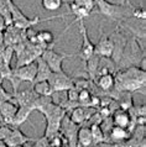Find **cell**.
<instances>
[{"instance_id": "cell-9", "label": "cell", "mask_w": 146, "mask_h": 147, "mask_svg": "<svg viewBox=\"0 0 146 147\" xmlns=\"http://www.w3.org/2000/svg\"><path fill=\"white\" fill-rule=\"evenodd\" d=\"M79 125H77L76 122H73L70 116L64 115L61 122V127H59V132L62 134V136L66 138L68 147H77V132H78Z\"/></svg>"}, {"instance_id": "cell-12", "label": "cell", "mask_w": 146, "mask_h": 147, "mask_svg": "<svg viewBox=\"0 0 146 147\" xmlns=\"http://www.w3.org/2000/svg\"><path fill=\"white\" fill-rule=\"evenodd\" d=\"M30 141H31V138L29 136H26L21 130L19 127H15V126H11V132L5 140L6 145L9 147H16L20 145H25V144H29Z\"/></svg>"}, {"instance_id": "cell-33", "label": "cell", "mask_w": 146, "mask_h": 147, "mask_svg": "<svg viewBox=\"0 0 146 147\" xmlns=\"http://www.w3.org/2000/svg\"><path fill=\"white\" fill-rule=\"evenodd\" d=\"M0 147H9L6 145V142L5 141H3V140H0Z\"/></svg>"}, {"instance_id": "cell-10", "label": "cell", "mask_w": 146, "mask_h": 147, "mask_svg": "<svg viewBox=\"0 0 146 147\" xmlns=\"http://www.w3.org/2000/svg\"><path fill=\"white\" fill-rule=\"evenodd\" d=\"M99 31H100V37L98 42L94 45V53H97L100 57H104V58H110L113 52V42L110 37H109V35L104 34L103 26H100Z\"/></svg>"}, {"instance_id": "cell-28", "label": "cell", "mask_w": 146, "mask_h": 147, "mask_svg": "<svg viewBox=\"0 0 146 147\" xmlns=\"http://www.w3.org/2000/svg\"><path fill=\"white\" fill-rule=\"evenodd\" d=\"M31 147H51L50 145V140L46 136H42L41 138H37V140L34 141V145Z\"/></svg>"}, {"instance_id": "cell-18", "label": "cell", "mask_w": 146, "mask_h": 147, "mask_svg": "<svg viewBox=\"0 0 146 147\" xmlns=\"http://www.w3.org/2000/svg\"><path fill=\"white\" fill-rule=\"evenodd\" d=\"M113 124H114V126H119V127H124L126 129L130 126L131 124V116L129 115V113L126 111V110H123V109H118L114 113V115H113Z\"/></svg>"}, {"instance_id": "cell-20", "label": "cell", "mask_w": 146, "mask_h": 147, "mask_svg": "<svg viewBox=\"0 0 146 147\" xmlns=\"http://www.w3.org/2000/svg\"><path fill=\"white\" fill-rule=\"evenodd\" d=\"M77 144L80 147H91L93 146V141H92V134H91V129L89 126H82L78 129L77 132Z\"/></svg>"}, {"instance_id": "cell-22", "label": "cell", "mask_w": 146, "mask_h": 147, "mask_svg": "<svg viewBox=\"0 0 146 147\" xmlns=\"http://www.w3.org/2000/svg\"><path fill=\"white\" fill-rule=\"evenodd\" d=\"M89 129H91V134H92L93 146H94V145H99L100 142L107 141L105 135H104L103 130H102V127H100L99 124H93V125L89 126Z\"/></svg>"}, {"instance_id": "cell-26", "label": "cell", "mask_w": 146, "mask_h": 147, "mask_svg": "<svg viewBox=\"0 0 146 147\" xmlns=\"http://www.w3.org/2000/svg\"><path fill=\"white\" fill-rule=\"evenodd\" d=\"M78 94H79V89L73 85L67 90V100L71 101H78Z\"/></svg>"}, {"instance_id": "cell-24", "label": "cell", "mask_w": 146, "mask_h": 147, "mask_svg": "<svg viewBox=\"0 0 146 147\" xmlns=\"http://www.w3.org/2000/svg\"><path fill=\"white\" fill-rule=\"evenodd\" d=\"M62 0H41V5L47 11H56L62 6Z\"/></svg>"}, {"instance_id": "cell-11", "label": "cell", "mask_w": 146, "mask_h": 147, "mask_svg": "<svg viewBox=\"0 0 146 147\" xmlns=\"http://www.w3.org/2000/svg\"><path fill=\"white\" fill-rule=\"evenodd\" d=\"M37 94L34 92V89H24V90H15L13 94V98L15 99L16 104L19 107H31L34 109V103L37 99Z\"/></svg>"}, {"instance_id": "cell-30", "label": "cell", "mask_w": 146, "mask_h": 147, "mask_svg": "<svg viewBox=\"0 0 146 147\" xmlns=\"http://www.w3.org/2000/svg\"><path fill=\"white\" fill-rule=\"evenodd\" d=\"M6 27H7V24H6V21H5V19H4L3 16L0 15V32H4Z\"/></svg>"}, {"instance_id": "cell-38", "label": "cell", "mask_w": 146, "mask_h": 147, "mask_svg": "<svg viewBox=\"0 0 146 147\" xmlns=\"http://www.w3.org/2000/svg\"><path fill=\"white\" fill-rule=\"evenodd\" d=\"M119 147H121V146H119Z\"/></svg>"}, {"instance_id": "cell-6", "label": "cell", "mask_w": 146, "mask_h": 147, "mask_svg": "<svg viewBox=\"0 0 146 147\" xmlns=\"http://www.w3.org/2000/svg\"><path fill=\"white\" fill-rule=\"evenodd\" d=\"M36 73H37V64H36V61L32 63L25 64V66L18 67L15 68L14 71H11V77H10V82L13 80H18L20 82H29V83L34 84V80L36 78Z\"/></svg>"}, {"instance_id": "cell-17", "label": "cell", "mask_w": 146, "mask_h": 147, "mask_svg": "<svg viewBox=\"0 0 146 147\" xmlns=\"http://www.w3.org/2000/svg\"><path fill=\"white\" fill-rule=\"evenodd\" d=\"M32 109L31 107H18V110H16L15 115L13 117V121H11V125L10 126H15V127H19L21 126L22 124L29 120V117L32 113Z\"/></svg>"}, {"instance_id": "cell-3", "label": "cell", "mask_w": 146, "mask_h": 147, "mask_svg": "<svg viewBox=\"0 0 146 147\" xmlns=\"http://www.w3.org/2000/svg\"><path fill=\"white\" fill-rule=\"evenodd\" d=\"M10 11H11V25L16 28H19V30H22V31L30 30V28H32L35 25H37L40 22L50 21V20L52 21V20H55V19H63L67 16V14H61V15H56V16H51V18L42 19L37 15V16H35L34 19H30L20 10V7L16 5L15 3L11 4Z\"/></svg>"}, {"instance_id": "cell-2", "label": "cell", "mask_w": 146, "mask_h": 147, "mask_svg": "<svg viewBox=\"0 0 146 147\" xmlns=\"http://www.w3.org/2000/svg\"><path fill=\"white\" fill-rule=\"evenodd\" d=\"M95 6L97 13L107 19H110L112 21L118 22V25L132 16L134 6H125V4H113L108 0H95Z\"/></svg>"}, {"instance_id": "cell-23", "label": "cell", "mask_w": 146, "mask_h": 147, "mask_svg": "<svg viewBox=\"0 0 146 147\" xmlns=\"http://www.w3.org/2000/svg\"><path fill=\"white\" fill-rule=\"evenodd\" d=\"M91 98H92V93L89 89H79V94H78L79 107H89Z\"/></svg>"}, {"instance_id": "cell-7", "label": "cell", "mask_w": 146, "mask_h": 147, "mask_svg": "<svg viewBox=\"0 0 146 147\" xmlns=\"http://www.w3.org/2000/svg\"><path fill=\"white\" fill-rule=\"evenodd\" d=\"M77 22H79V32H80V38H82L78 56L80 57V59H83V62H86L89 57H92L94 55V43L89 40L84 19H80Z\"/></svg>"}, {"instance_id": "cell-29", "label": "cell", "mask_w": 146, "mask_h": 147, "mask_svg": "<svg viewBox=\"0 0 146 147\" xmlns=\"http://www.w3.org/2000/svg\"><path fill=\"white\" fill-rule=\"evenodd\" d=\"M11 98H13V94L7 93L5 89H4L1 85H0V103H3V101H7V100H11Z\"/></svg>"}, {"instance_id": "cell-5", "label": "cell", "mask_w": 146, "mask_h": 147, "mask_svg": "<svg viewBox=\"0 0 146 147\" xmlns=\"http://www.w3.org/2000/svg\"><path fill=\"white\" fill-rule=\"evenodd\" d=\"M112 42H113V52L110 56V59L114 62L115 64L119 63V61L121 58V55H123V51L125 46H126L128 42V37L125 36V34L121 31V28L119 26L115 27V30L109 35Z\"/></svg>"}, {"instance_id": "cell-16", "label": "cell", "mask_w": 146, "mask_h": 147, "mask_svg": "<svg viewBox=\"0 0 146 147\" xmlns=\"http://www.w3.org/2000/svg\"><path fill=\"white\" fill-rule=\"evenodd\" d=\"M99 62H100V56H98L97 53H94L92 57H89L86 62H84V69L87 72L86 79L94 82L97 77V72H98V68H99Z\"/></svg>"}, {"instance_id": "cell-35", "label": "cell", "mask_w": 146, "mask_h": 147, "mask_svg": "<svg viewBox=\"0 0 146 147\" xmlns=\"http://www.w3.org/2000/svg\"><path fill=\"white\" fill-rule=\"evenodd\" d=\"M16 147H27V144H25V145H20V146H16Z\"/></svg>"}, {"instance_id": "cell-19", "label": "cell", "mask_w": 146, "mask_h": 147, "mask_svg": "<svg viewBox=\"0 0 146 147\" xmlns=\"http://www.w3.org/2000/svg\"><path fill=\"white\" fill-rule=\"evenodd\" d=\"M36 64H37V73H36V78L34 80V83H37V82H43V80H48L50 76L52 74V71L50 69V67L47 66V63L39 57L36 59Z\"/></svg>"}, {"instance_id": "cell-37", "label": "cell", "mask_w": 146, "mask_h": 147, "mask_svg": "<svg viewBox=\"0 0 146 147\" xmlns=\"http://www.w3.org/2000/svg\"><path fill=\"white\" fill-rule=\"evenodd\" d=\"M61 147H68V146H64V145H63V146H61Z\"/></svg>"}, {"instance_id": "cell-14", "label": "cell", "mask_w": 146, "mask_h": 147, "mask_svg": "<svg viewBox=\"0 0 146 147\" xmlns=\"http://www.w3.org/2000/svg\"><path fill=\"white\" fill-rule=\"evenodd\" d=\"M108 137H109L108 138L109 142H113V144H116V145H121L124 141H126L128 138L130 137V132L124 127L113 126L110 129V131H109Z\"/></svg>"}, {"instance_id": "cell-21", "label": "cell", "mask_w": 146, "mask_h": 147, "mask_svg": "<svg viewBox=\"0 0 146 147\" xmlns=\"http://www.w3.org/2000/svg\"><path fill=\"white\" fill-rule=\"evenodd\" d=\"M34 92L37 94L39 96H53L55 92L52 87L48 83V80H43V82H37V83H34Z\"/></svg>"}, {"instance_id": "cell-1", "label": "cell", "mask_w": 146, "mask_h": 147, "mask_svg": "<svg viewBox=\"0 0 146 147\" xmlns=\"http://www.w3.org/2000/svg\"><path fill=\"white\" fill-rule=\"evenodd\" d=\"M145 58V45L144 41L136 38L135 36H131L128 38L126 46H125L121 58L119 63L116 64V69L121 71V69L129 68V67H139L140 62Z\"/></svg>"}, {"instance_id": "cell-31", "label": "cell", "mask_w": 146, "mask_h": 147, "mask_svg": "<svg viewBox=\"0 0 146 147\" xmlns=\"http://www.w3.org/2000/svg\"><path fill=\"white\" fill-rule=\"evenodd\" d=\"M99 147H119V145L116 144H113V142H109V141H104V142H100L98 145Z\"/></svg>"}, {"instance_id": "cell-34", "label": "cell", "mask_w": 146, "mask_h": 147, "mask_svg": "<svg viewBox=\"0 0 146 147\" xmlns=\"http://www.w3.org/2000/svg\"><path fill=\"white\" fill-rule=\"evenodd\" d=\"M62 3H66L67 5H70V4L72 3H74V0H62Z\"/></svg>"}, {"instance_id": "cell-32", "label": "cell", "mask_w": 146, "mask_h": 147, "mask_svg": "<svg viewBox=\"0 0 146 147\" xmlns=\"http://www.w3.org/2000/svg\"><path fill=\"white\" fill-rule=\"evenodd\" d=\"M5 47V42H4V32H0V51Z\"/></svg>"}, {"instance_id": "cell-8", "label": "cell", "mask_w": 146, "mask_h": 147, "mask_svg": "<svg viewBox=\"0 0 146 147\" xmlns=\"http://www.w3.org/2000/svg\"><path fill=\"white\" fill-rule=\"evenodd\" d=\"M48 83H50L55 93H58V92H67L71 87L74 85V80L64 71H61V72H52V74L48 78Z\"/></svg>"}, {"instance_id": "cell-25", "label": "cell", "mask_w": 146, "mask_h": 147, "mask_svg": "<svg viewBox=\"0 0 146 147\" xmlns=\"http://www.w3.org/2000/svg\"><path fill=\"white\" fill-rule=\"evenodd\" d=\"M77 6H80V7H84L87 10H91L93 11V9L95 7V0H74V3Z\"/></svg>"}, {"instance_id": "cell-27", "label": "cell", "mask_w": 146, "mask_h": 147, "mask_svg": "<svg viewBox=\"0 0 146 147\" xmlns=\"http://www.w3.org/2000/svg\"><path fill=\"white\" fill-rule=\"evenodd\" d=\"M11 132V126L10 125H6V124H3L0 125V140L5 141L7 136L10 135Z\"/></svg>"}, {"instance_id": "cell-13", "label": "cell", "mask_w": 146, "mask_h": 147, "mask_svg": "<svg viewBox=\"0 0 146 147\" xmlns=\"http://www.w3.org/2000/svg\"><path fill=\"white\" fill-rule=\"evenodd\" d=\"M16 110H18V105L15 103H11V100L0 103V115L3 117L4 124L11 125V121H13Z\"/></svg>"}, {"instance_id": "cell-15", "label": "cell", "mask_w": 146, "mask_h": 147, "mask_svg": "<svg viewBox=\"0 0 146 147\" xmlns=\"http://www.w3.org/2000/svg\"><path fill=\"white\" fill-rule=\"evenodd\" d=\"M94 83L97 87H98V89H100L102 92H104V93L110 92L114 89V84H115L114 74H112V73H105V74L98 76L94 79Z\"/></svg>"}, {"instance_id": "cell-4", "label": "cell", "mask_w": 146, "mask_h": 147, "mask_svg": "<svg viewBox=\"0 0 146 147\" xmlns=\"http://www.w3.org/2000/svg\"><path fill=\"white\" fill-rule=\"evenodd\" d=\"M56 42H57V40H56L55 42H52L51 45H48V46L42 51V53H41L40 57H41L45 62L47 63V66L50 67V69L52 72H61V71H63V68H62V62L66 58H70V57L76 56V55L59 53V52L55 51Z\"/></svg>"}, {"instance_id": "cell-36", "label": "cell", "mask_w": 146, "mask_h": 147, "mask_svg": "<svg viewBox=\"0 0 146 147\" xmlns=\"http://www.w3.org/2000/svg\"><path fill=\"white\" fill-rule=\"evenodd\" d=\"M91 147H99L98 145H94V146H91Z\"/></svg>"}]
</instances>
